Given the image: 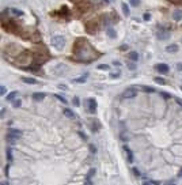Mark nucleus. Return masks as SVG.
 I'll return each mask as SVG.
<instances>
[{
    "label": "nucleus",
    "mask_w": 182,
    "mask_h": 185,
    "mask_svg": "<svg viewBox=\"0 0 182 185\" xmlns=\"http://www.w3.org/2000/svg\"><path fill=\"white\" fill-rule=\"evenodd\" d=\"M106 34H108V36L110 37V38H113V40L115 38V37H117V31H115L114 29L111 27V26H109V27L106 29Z\"/></svg>",
    "instance_id": "12"
},
{
    "label": "nucleus",
    "mask_w": 182,
    "mask_h": 185,
    "mask_svg": "<svg viewBox=\"0 0 182 185\" xmlns=\"http://www.w3.org/2000/svg\"><path fill=\"white\" fill-rule=\"evenodd\" d=\"M136 95H137L136 89H128V90H125L122 92V98H124V99H131V98H135Z\"/></svg>",
    "instance_id": "5"
},
{
    "label": "nucleus",
    "mask_w": 182,
    "mask_h": 185,
    "mask_svg": "<svg viewBox=\"0 0 182 185\" xmlns=\"http://www.w3.org/2000/svg\"><path fill=\"white\" fill-rule=\"evenodd\" d=\"M87 76H88V75L86 74V75H83L82 78H77V79H73V82H75V83H84V82H86V79H87Z\"/></svg>",
    "instance_id": "22"
},
{
    "label": "nucleus",
    "mask_w": 182,
    "mask_h": 185,
    "mask_svg": "<svg viewBox=\"0 0 182 185\" xmlns=\"http://www.w3.org/2000/svg\"><path fill=\"white\" fill-rule=\"evenodd\" d=\"M8 135H11V136L19 139L22 136V131H19V129H15V128H10L8 129Z\"/></svg>",
    "instance_id": "10"
},
{
    "label": "nucleus",
    "mask_w": 182,
    "mask_h": 185,
    "mask_svg": "<svg viewBox=\"0 0 182 185\" xmlns=\"http://www.w3.org/2000/svg\"><path fill=\"white\" fill-rule=\"evenodd\" d=\"M97 29H98L97 21H90V22H87V25H86V30H87L90 34H95L97 33Z\"/></svg>",
    "instance_id": "4"
},
{
    "label": "nucleus",
    "mask_w": 182,
    "mask_h": 185,
    "mask_svg": "<svg viewBox=\"0 0 182 185\" xmlns=\"http://www.w3.org/2000/svg\"><path fill=\"white\" fill-rule=\"evenodd\" d=\"M177 68H178V71H182V63H178V64H177Z\"/></svg>",
    "instance_id": "42"
},
{
    "label": "nucleus",
    "mask_w": 182,
    "mask_h": 185,
    "mask_svg": "<svg viewBox=\"0 0 182 185\" xmlns=\"http://www.w3.org/2000/svg\"><path fill=\"white\" fill-rule=\"evenodd\" d=\"M144 21H149V19H151V15H149V14L148 12H147V14H144Z\"/></svg>",
    "instance_id": "38"
},
{
    "label": "nucleus",
    "mask_w": 182,
    "mask_h": 185,
    "mask_svg": "<svg viewBox=\"0 0 182 185\" xmlns=\"http://www.w3.org/2000/svg\"><path fill=\"white\" fill-rule=\"evenodd\" d=\"M18 60H21V63H23V64H26V63L29 61V52H27V50H25V52H23V54H22L21 57H19Z\"/></svg>",
    "instance_id": "16"
},
{
    "label": "nucleus",
    "mask_w": 182,
    "mask_h": 185,
    "mask_svg": "<svg viewBox=\"0 0 182 185\" xmlns=\"http://www.w3.org/2000/svg\"><path fill=\"white\" fill-rule=\"evenodd\" d=\"M21 101L19 99H16V101H14V108H19V106H21Z\"/></svg>",
    "instance_id": "34"
},
{
    "label": "nucleus",
    "mask_w": 182,
    "mask_h": 185,
    "mask_svg": "<svg viewBox=\"0 0 182 185\" xmlns=\"http://www.w3.org/2000/svg\"><path fill=\"white\" fill-rule=\"evenodd\" d=\"M128 68H129V69H132V71H133V69H136V65H135L133 63H128Z\"/></svg>",
    "instance_id": "35"
},
{
    "label": "nucleus",
    "mask_w": 182,
    "mask_h": 185,
    "mask_svg": "<svg viewBox=\"0 0 182 185\" xmlns=\"http://www.w3.org/2000/svg\"><path fill=\"white\" fill-rule=\"evenodd\" d=\"M64 114L67 116L68 118H75V113L71 110V109H65V110H64Z\"/></svg>",
    "instance_id": "21"
},
{
    "label": "nucleus",
    "mask_w": 182,
    "mask_h": 185,
    "mask_svg": "<svg viewBox=\"0 0 182 185\" xmlns=\"http://www.w3.org/2000/svg\"><path fill=\"white\" fill-rule=\"evenodd\" d=\"M10 12H11V15H15V16H22L23 15V11L16 10V8H11Z\"/></svg>",
    "instance_id": "18"
},
{
    "label": "nucleus",
    "mask_w": 182,
    "mask_h": 185,
    "mask_svg": "<svg viewBox=\"0 0 182 185\" xmlns=\"http://www.w3.org/2000/svg\"><path fill=\"white\" fill-rule=\"evenodd\" d=\"M173 19H174L175 22L182 21V10H175L174 12H173Z\"/></svg>",
    "instance_id": "11"
},
{
    "label": "nucleus",
    "mask_w": 182,
    "mask_h": 185,
    "mask_svg": "<svg viewBox=\"0 0 182 185\" xmlns=\"http://www.w3.org/2000/svg\"><path fill=\"white\" fill-rule=\"evenodd\" d=\"M79 135H80V136H82V139H84V140H86V139H87V136H86V135L83 134V132H79Z\"/></svg>",
    "instance_id": "43"
},
{
    "label": "nucleus",
    "mask_w": 182,
    "mask_h": 185,
    "mask_svg": "<svg viewBox=\"0 0 182 185\" xmlns=\"http://www.w3.org/2000/svg\"><path fill=\"white\" fill-rule=\"evenodd\" d=\"M170 3H173V4H178V3H181L182 0H169Z\"/></svg>",
    "instance_id": "40"
},
{
    "label": "nucleus",
    "mask_w": 182,
    "mask_h": 185,
    "mask_svg": "<svg viewBox=\"0 0 182 185\" xmlns=\"http://www.w3.org/2000/svg\"><path fill=\"white\" fill-rule=\"evenodd\" d=\"M110 76H111V78H117V76H118V74H111Z\"/></svg>",
    "instance_id": "47"
},
{
    "label": "nucleus",
    "mask_w": 182,
    "mask_h": 185,
    "mask_svg": "<svg viewBox=\"0 0 182 185\" xmlns=\"http://www.w3.org/2000/svg\"><path fill=\"white\" fill-rule=\"evenodd\" d=\"M131 4H132V7H137L140 4V0H131Z\"/></svg>",
    "instance_id": "31"
},
{
    "label": "nucleus",
    "mask_w": 182,
    "mask_h": 185,
    "mask_svg": "<svg viewBox=\"0 0 182 185\" xmlns=\"http://www.w3.org/2000/svg\"><path fill=\"white\" fill-rule=\"evenodd\" d=\"M8 169H10V166L7 165V166H5V170H4V172H5V176H8Z\"/></svg>",
    "instance_id": "46"
},
{
    "label": "nucleus",
    "mask_w": 182,
    "mask_h": 185,
    "mask_svg": "<svg viewBox=\"0 0 182 185\" xmlns=\"http://www.w3.org/2000/svg\"><path fill=\"white\" fill-rule=\"evenodd\" d=\"M90 148H91V152H95V151H97V150H95V146H92V144L90 146Z\"/></svg>",
    "instance_id": "45"
},
{
    "label": "nucleus",
    "mask_w": 182,
    "mask_h": 185,
    "mask_svg": "<svg viewBox=\"0 0 182 185\" xmlns=\"http://www.w3.org/2000/svg\"><path fill=\"white\" fill-rule=\"evenodd\" d=\"M52 45H53L57 50H61L65 46V38L63 36H54L53 38H52Z\"/></svg>",
    "instance_id": "2"
},
{
    "label": "nucleus",
    "mask_w": 182,
    "mask_h": 185,
    "mask_svg": "<svg viewBox=\"0 0 182 185\" xmlns=\"http://www.w3.org/2000/svg\"><path fill=\"white\" fill-rule=\"evenodd\" d=\"M124 151H125V154H126V157H128V161H129V162L133 161V154H132L131 148H129L128 146H124Z\"/></svg>",
    "instance_id": "14"
},
{
    "label": "nucleus",
    "mask_w": 182,
    "mask_h": 185,
    "mask_svg": "<svg viewBox=\"0 0 182 185\" xmlns=\"http://www.w3.org/2000/svg\"><path fill=\"white\" fill-rule=\"evenodd\" d=\"M155 82H158L159 85H164V83H166V80H164L163 78H160V76H156V78H155Z\"/></svg>",
    "instance_id": "29"
},
{
    "label": "nucleus",
    "mask_w": 182,
    "mask_h": 185,
    "mask_svg": "<svg viewBox=\"0 0 182 185\" xmlns=\"http://www.w3.org/2000/svg\"><path fill=\"white\" fill-rule=\"evenodd\" d=\"M160 95L164 98V99H170V98H171V95L167 94V92H164V91H163V92H160Z\"/></svg>",
    "instance_id": "32"
},
{
    "label": "nucleus",
    "mask_w": 182,
    "mask_h": 185,
    "mask_svg": "<svg viewBox=\"0 0 182 185\" xmlns=\"http://www.w3.org/2000/svg\"><path fill=\"white\" fill-rule=\"evenodd\" d=\"M87 110L90 112L91 114H94L95 112H97V101H95L94 98H90V99H88V106H87Z\"/></svg>",
    "instance_id": "7"
},
{
    "label": "nucleus",
    "mask_w": 182,
    "mask_h": 185,
    "mask_svg": "<svg viewBox=\"0 0 182 185\" xmlns=\"http://www.w3.org/2000/svg\"><path fill=\"white\" fill-rule=\"evenodd\" d=\"M5 152H7V159L8 161H12V151H11L10 147L7 148V151H5Z\"/></svg>",
    "instance_id": "26"
},
{
    "label": "nucleus",
    "mask_w": 182,
    "mask_h": 185,
    "mask_svg": "<svg viewBox=\"0 0 182 185\" xmlns=\"http://www.w3.org/2000/svg\"><path fill=\"white\" fill-rule=\"evenodd\" d=\"M129 59H131L132 61H137V60H139V54H137V52H132V53L129 54Z\"/></svg>",
    "instance_id": "24"
},
{
    "label": "nucleus",
    "mask_w": 182,
    "mask_h": 185,
    "mask_svg": "<svg viewBox=\"0 0 182 185\" xmlns=\"http://www.w3.org/2000/svg\"><path fill=\"white\" fill-rule=\"evenodd\" d=\"M98 69H103V71H108V69H110L108 64H99L98 65Z\"/></svg>",
    "instance_id": "28"
},
{
    "label": "nucleus",
    "mask_w": 182,
    "mask_h": 185,
    "mask_svg": "<svg viewBox=\"0 0 182 185\" xmlns=\"http://www.w3.org/2000/svg\"><path fill=\"white\" fill-rule=\"evenodd\" d=\"M156 37L160 40V41L169 40V38H170V31L167 30V29H164V27H162V26H159V27L156 29Z\"/></svg>",
    "instance_id": "3"
},
{
    "label": "nucleus",
    "mask_w": 182,
    "mask_h": 185,
    "mask_svg": "<svg viewBox=\"0 0 182 185\" xmlns=\"http://www.w3.org/2000/svg\"><path fill=\"white\" fill-rule=\"evenodd\" d=\"M166 50L169 52V53H174V52H177V50H178V45L171 44V45H169V46L166 48Z\"/></svg>",
    "instance_id": "17"
},
{
    "label": "nucleus",
    "mask_w": 182,
    "mask_h": 185,
    "mask_svg": "<svg viewBox=\"0 0 182 185\" xmlns=\"http://www.w3.org/2000/svg\"><path fill=\"white\" fill-rule=\"evenodd\" d=\"M23 82L29 83V85H36V83H37V80L34 79V78H23Z\"/></svg>",
    "instance_id": "23"
},
{
    "label": "nucleus",
    "mask_w": 182,
    "mask_h": 185,
    "mask_svg": "<svg viewBox=\"0 0 182 185\" xmlns=\"http://www.w3.org/2000/svg\"><path fill=\"white\" fill-rule=\"evenodd\" d=\"M181 90H182V86H181Z\"/></svg>",
    "instance_id": "50"
},
{
    "label": "nucleus",
    "mask_w": 182,
    "mask_h": 185,
    "mask_svg": "<svg viewBox=\"0 0 182 185\" xmlns=\"http://www.w3.org/2000/svg\"><path fill=\"white\" fill-rule=\"evenodd\" d=\"M178 177H182V169L180 170V173H178Z\"/></svg>",
    "instance_id": "48"
},
{
    "label": "nucleus",
    "mask_w": 182,
    "mask_h": 185,
    "mask_svg": "<svg viewBox=\"0 0 182 185\" xmlns=\"http://www.w3.org/2000/svg\"><path fill=\"white\" fill-rule=\"evenodd\" d=\"M143 184L144 185H156L159 183H158V181H143Z\"/></svg>",
    "instance_id": "30"
},
{
    "label": "nucleus",
    "mask_w": 182,
    "mask_h": 185,
    "mask_svg": "<svg viewBox=\"0 0 182 185\" xmlns=\"http://www.w3.org/2000/svg\"><path fill=\"white\" fill-rule=\"evenodd\" d=\"M77 8H79L80 12H86V11L90 10V3H88V1H83V3H80V4H77Z\"/></svg>",
    "instance_id": "9"
},
{
    "label": "nucleus",
    "mask_w": 182,
    "mask_h": 185,
    "mask_svg": "<svg viewBox=\"0 0 182 185\" xmlns=\"http://www.w3.org/2000/svg\"><path fill=\"white\" fill-rule=\"evenodd\" d=\"M88 124H90V128H91L92 132H97L98 129L101 128V123L97 118H90V120H88Z\"/></svg>",
    "instance_id": "6"
},
{
    "label": "nucleus",
    "mask_w": 182,
    "mask_h": 185,
    "mask_svg": "<svg viewBox=\"0 0 182 185\" xmlns=\"http://www.w3.org/2000/svg\"><path fill=\"white\" fill-rule=\"evenodd\" d=\"M155 69H156L158 72H160V74H169V71H170L167 64H156L155 65Z\"/></svg>",
    "instance_id": "8"
},
{
    "label": "nucleus",
    "mask_w": 182,
    "mask_h": 185,
    "mask_svg": "<svg viewBox=\"0 0 182 185\" xmlns=\"http://www.w3.org/2000/svg\"><path fill=\"white\" fill-rule=\"evenodd\" d=\"M132 170H133V174L136 176V177H139V176H140V172H139V170L136 169V167H133V169H132Z\"/></svg>",
    "instance_id": "36"
},
{
    "label": "nucleus",
    "mask_w": 182,
    "mask_h": 185,
    "mask_svg": "<svg viewBox=\"0 0 182 185\" xmlns=\"http://www.w3.org/2000/svg\"><path fill=\"white\" fill-rule=\"evenodd\" d=\"M141 90L144 92H148V94H152V92H156L155 87H151V86H141Z\"/></svg>",
    "instance_id": "15"
},
{
    "label": "nucleus",
    "mask_w": 182,
    "mask_h": 185,
    "mask_svg": "<svg viewBox=\"0 0 182 185\" xmlns=\"http://www.w3.org/2000/svg\"><path fill=\"white\" fill-rule=\"evenodd\" d=\"M33 99L37 101V102L45 99V92H34V94H33Z\"/></svg>",
    "instance_id": "13"
},
{
    "label": "nucleus",
    "mask_w": 182,
    "mask_h": 185,
    "mask_svg": "<svg viewBox=\"0 0 182 185\" xmlns=\"http://www.w3.org/2000/svg\"><path fill=\"white\" fill-rule=\"evenodd\" d=\"M120 49H121V50H122V52L128 50V45H125V44H124V45H121V46H120Z\"/></svg>",
    "instance_id": "39"
},
{
    "label": "nucleus",
    "mask_w": 182,
    "mask_h": 185,
    "mask_svg": "<svg viewBox=\"0 0 182 185\" xmlns=\"http://www.w3.org/2000/svg\"><path fill=\"white\" fill-rule=\"evenodd\" d=\"M5 91H7V89H5V86H1L0 87V95H4Z\"/></svg>",
    "instance_id": "33"
},
{
    "label": "nucleus",
    "mask_w": 182,
    "mask_h": 185,
    "mask_svg": "<svg viewBox=\"0 0 182 185\" xmlns=\"http://www.w3.org/2000/svg\"><path fill=\"white\" fill-rule=\"evenodd\" d=\"M16 94H18V91H12L11 94H8V95H7V99H8V101H12L14 98L16 97Z\"/></svg>",
    "instance_id": "25"
},
{
    "label": "nucleus",
    "mask_w": 182,
    "mask_h": 185,
    "mask_svg": "<svg viewBox=\"0 0 182 185\" xmlns=\"http://www.w3.org/2000/svg\"><path fill=\"white\" fill-rule=\"evenodd\" d=\"M72 105L73 106H80V101L77 97H73V99H72Z\"/></svg>",
    "instance_id": "27"
},
{
    "label": "nucleus",
    "mask_w": 182,
    "mask_h": 185,
    "mask_svg": "<svg viewBox=\"0 0 182 185\" xmlns=\"http://www.w3.org/2000/svg\"><path fill=\"white\" fill-rule=\"evenodd\" d=\"M54 97H56V98H57V99H60V101H61V102H64V103H65V102H67V101H65V98H63V97H61V95H54Z\"/></svg>",
    "instance_id": "37"
},
{
    "label": "nucleus",
    "mask_w": 182,
    "mask_h": 185,
    "mask_svg": "<svg viewBox=\"0 0 182 185\" xmlns=\"http://www.w3.org/2000/svg\"><path fill=\"white\" fill-rule=\"evenodd\" d=\"M121 7H122V12H124V15L125 16H129V7H128V4H121Z\"/></svg>",
    "instance_id": "20"
},
{
    "label": "nucleus",
    "mask_w": 182,
    "mask_h": 185,
    "mask_svg": "<svg viewBox=\"0 0 182 185\" xmlns=\"http://www.w3.org/2000/svg\"><path fill=\"white\" fill-rule=\"evenodd\" d=\"M110 1H114V0H110Z\"/></svg>",
    "instance_id": "49"
},
{
    "label": "nucleus",
    "mask_w": 182,
    "mask_h": 185,
    "mask_svg": "<svg viewBox=\"0 0 182 185\" xmlns=\"http://www.w3.org/2000/svg\"><path fill=\"white\" fill-rule=\"evenodd\" d=\"M90 53H94L91 45L86 42V40L79 38L75 44V54L80 59V61L84 63H91L92 61V56H90ZM97 54V53H94Z\"/></svg>",
    "instance_id": "1"
},
{
    "label": "nucleus",
    "mask_w": 182,
    "mask_h": 185,
    "mask_svg": "<svg viewBox=\"0 0 182 185\" xmlns=\"http://www.w3.org/2000/svg\"><path fill=\"white\" fill-rule=\"evenodd\" d=\"M175 101H177V102H178V103H180V105L182 106V99H181V98H175Z\"/></svg>",
    "instance_id": "44"
},
{
    "label": "nucleus",
    "mask_w": 182,
    "mask_h": 185,
    "mask_svg": "<svg viewBox=\"0 0 182 185\" xmlns=\"http://www.w3.org/2000/svg\"><path fill=\"white\" fill-rule=\"evenodd\" d=\"M68 14H69V11H68V8L67 7H63L61 10L59 11V12H57V15H63L65 18V16H68Z\"/></svg>",
    "instance_id": "19"
},
{
    "label": "nucleus",
    "mask_w": 182,
    "mask_h": 185,
    "mask_svg": "<svg viewBox=\"0 0 182 185\" xmlns=\"http://www.w3.org/2000/svg\"><path fill=\"white\" fill-rule=\"evenodd\" d=\"M94 173H95V169H91V170H90V174L87 176V178H91V176L94 174Z\"/></svg>",
    "instance_id": "41"
}]
</instances>
